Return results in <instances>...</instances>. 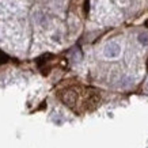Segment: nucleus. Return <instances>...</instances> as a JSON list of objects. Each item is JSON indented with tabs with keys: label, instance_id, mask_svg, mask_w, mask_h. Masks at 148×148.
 Masks as SVG:
<instances>
[{
	"label": "nucleus",
	"instance_id": "2",
	"mask_svg": "<svg viewBox=\"0 0 148 148\" xmlns=\"http://www.w3.org/2000/svg\"><path fill=\"white\" fill-rule=\"evenodd\" d=\"M139 42L143 45H148V34H139Z\"/></svg>",
	"mask_w": 148,
	"mask_h": 148
},
{
	"label": "nucleus",
	"instance_id": "3",
	"mask_svg": "<svg viewBox=\"0 0 148 148\" xmlns=\"http://www.w3.org/2000/svg\"><path fill=\"white\" fill-rule=\"evenodd\" d=\"M147 91H148V83H147Z\"/></svg>",
	"mask_w": 148,
	"mask_h": 148
},
{
	"label": "nucleus",
	"instance_id": "1",
	"mask_svg": "<svg viewBox=\"0 0 148 148\" xmlns=\"http://www.w3.org/2000/svg\"><path fill=\"white\" fill-rule=\"evenodd\" d=\"M103 53H105L106 57L114 58V57H117V56H120V53H121V46L118 45L117 42H110V44H108V45L105 46Z\"/></svg>",
	"mask_w": 148,
	"mask_h": 148
}]
</instances>
